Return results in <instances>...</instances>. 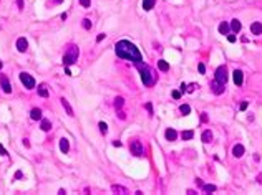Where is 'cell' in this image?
<instances>
[{
  "label": "cell",
  "instance_id": "cell-1",
  "mask_svg": "<svg viewBox=\"0 0 262 195\" xmlns=\"http://www.w3.org/2000/svg\"><path fill=\"white\" fill-rule=\"evenodd\" d=\"M115 51H116V55H118L119 58H125V60L134 61V63L143 61V56H141L140 50H138L131 42H128V40H121V42L116 43Z\"/></svg>",
  "mask_w": 262,
  "mask_h": 195
},
{
  "label": "cell",
  "instance_id": "cell-2",
  "mask_svg": "<svg viewBox=\"0 0 262 195\" xmlns=\"http://www.w3.org/2000/svg\"><path fill=\"white\" fill-rule=\"evenodd\" d=\"M138 68V71H140V75H141V79H143L144 86H153L156 83V73L153 70H151L148 65H144L143 61H138V63H134Z\"/></svg>",
  "mask_w": 262,
  "mask_h": 195
},
{
  "label": "cell",
  "instance_id": "cell-3",
  "mask_svg": "<svg viewBox=\"0 0 262 195\" xmlns=\"http://www.w3.org/2000/svg\"><path fill=\"white\" fill-rule=\"evenodd\" d=\"M78 46L76 45H70L68 46V50H66V53H65L63 56V65L65 66H70V65H73L76 60H78Z\"/></svg>",
  "mask_w": 262,
  "mask_h": 195
},
{
  "label": "cell",
  "instance_id": "cell-4",
  "mask_svg": "<svg viewBox=\"0 0 262 195\" xmlns=\"http://www.w3.org/2000/svg\"><path fill=\"white\" fill-rule=\"evenodd\" d=\"M129 149H131V154L136 157H141L144 154V147L141 144V141H138V139H133V141L129 142Z\"/></svg>",
  "mask_w": 262,
  "mask_h": 195
},
{
  "label": "cell",
  "instance_id": "cell-5",
  "mask_svg": "<svg viewBox=\"0 0 262 195\" xmlns=\"http://www.w3.org/2000/svg\"><path fill=\"white\" fill-rule=\"evenodd\" d=\"M20 81L25 85L27 89H33L35 88V79H33L28 73H20Z\"/></svg>",
  "mask_w": 262,
  "mask_h": 195
},
{
  "label": "cell",
  "instance_id": "cell-6",
  "mask_svg": "<svg viewBox=\"0 0 262 195\" xmlns=\"http://www.w3.org/2000/svg\"><path fill=\"white\" fill-rule=\"evenodd\" d=\"M227 70H226V66H219L217 70H216V79L219 83H222V85H226L227 83Z\"/></svg>",
  "mask_w": 262,
  "mask_h": 195
},
{
  "label": "cell",
  "instance_id": "cell-7",
  "mask_svg": "<svg viewBox=\"0 0 262 195\" xmlns=\"http://www.w3.org/2000/svg\"><path fill=\"white\" fill-rule=\"evenodd\" d=\"M211 89H212V93H214V94H222L226 88H224L222 83H219L217 79H214V81L211 83Z\"/></svg>",
  "mask_w": 262,
  "mask_h": 195
},
{
  "label": "cell",
  "instance_id": "cell-8",
  "mask_svg": "<svg viewBox=\"0 0 262 195\" xmlns=\"http://www.w3.org/2000/svg\"><path fill=\"white\" fill-rule=\"evenodd\" d=\"M232 78H234V83H236L237 86H241L242 81H244V73H242L241 70H236L232 73Z\"/></svg>",
  "mask_w": 262,
  "mask_h": 195
},
{
  "label": "cell",
  "instance_id": "cell-9",
  "mask_svg": "<svg viewBox=\"0 0 262 195\" xmlns=\"http://www.w3.org/2000/svg\"><path fill=\"white\" fill-rule=\"evenodd\" d=\"M27 48H28V42H27L25 38H18L17 40V50L20 51V53H25Z\"/></svg>",
  "mask_w": 262,
  "mask_h": 195
},
{
  "label": "cell",
  "instance_id": "cell-10",
  "mask_svg": "<svg viewBox=\"0 0 262 195\" xmlns=\"http://www.w3.org/2000/svg\"><path fill=\"white\" fill-rule=\"evenodd\" d=\"M232 156L234 157H242L244 156V145L242 144H236L232 147Z\"/></svg>",
  "mask_w": 262,
  "mask_h": 195
},
{
  "label": "cell",
  "instance_id": "cell-11",
  "mask_svg": "<svg viewBox=\"0 0 262 195\" xmlns=\"http://www.w3.org/2000/svg\"><path fill=\"white\" fill-rule=\"evenodd\" d=\"M251 33L252 35H261L262 33V23L261 22H254L251 25Z\"/></svg>",
  "mask_w": 262,
  "mask_h": 195
},
{
  "label": "cell",
  "instance_id": "cell-12",
  "mask_svg": "<svg viewBox=\"0 0 262 195\" xmlns=\"http://www.w3.org/2000/svg\"><path fill=\"white\" fill-rule=\"evenodd\" d=\"M0 83H2V89H4L5 93H12V86H10V83H8L7 76H2V78H0Z\"/></svg>",
  "mask_w": 262,
  "mask_h": 195
},
{
  "label": "cell",
  "instance_id": "cell-13",
  "mask_svg": "<svg viewBox=\"0 0 262 195\" xmlns=\"http://www.w3.org/2000/svg\"><path fill=\"white\" fill-rule=\"evenodd\" d=\"M60 151L63 154H68V151H70V142H68V139H60Z\"/></svg>",
  "mask_w": 262,
  "mask_h": 195
},
{
  "label": "cell",
  "instance_id": "cell-14",
  "mask_svg": "<svg viewBox=\"0 0 262 195\" xmlns=\"http://www.w3.org/2000/svg\"><path fill=\"white\" fill-rule=\"evenodd\" d=\"M60 101H61V106H63V108H65V111H66V114H68V116H75V114H73V108L70 106L68 101L65 99V98H61Z\"/></svg>",
  "mask_w": 262,
  "mask_h": 195
},
{
  "label": "cell",
  "instance_id": "cell-15",
  "mask_svg": "<svg viewBox=\"0 0 262 195\" xmlns=\"http://www.w3.org/2000/svg\"><path fill=\"white\" fill-rule=\"evenodd\" d=\"M164 136H166V139H168V141H176V137H178V132L174 131V129H166Z\"/></svg>",
  "mask_w": 262,
  "mask_h": 195
},
{
  "label": "cell",
  "instance_id": "cell-16",
  "mask_svg": "<svg viewBox=\"0 0 262 195\" xmlns=\"http://www.w3.org/2000/svg\"><path fill=\"white\" fill-rule=\"evenodd\" d=\"M30 117H32L33 121L42 119V111H40L38 108H33V109H32V113H30Z\"/></svg>",
  "mask_w": 262,
  "mask_h": 195
},
{
  "label": "cell",
  "instance_id": "cell-17",
  "mask_svg": "<svg viewBox=\"0 0 262 195\" xmlns=\"http://www.w3.org/2000/svg\"><path fill=\"white\" fill-rule=\"evenodd\" d=\"M241 22H239V20H237V18H234V20L232 22H231V28H232V32H241Z\"/></svg>",
  "mask_w": 262,
  "mask_h": 195
},
{
  "label": "cell",
  "instance_id": "cell-18",
  "mask_svg": "<svg viewBox=\"0 0 262 195\" xmlns=\"http://www.w3.org/2000/svg\"><path fill=\"white\" fill-rule=\"evenodd\" d=\"M155 4L156 0H143V8L144 10H151V8H155Z\"/></svg>",
  "mask_w": 262,
  "mask_h": 195
},
{
  "label": "cell",
  "instance_id": "cell-19",
  "mask_svg": "<svg viewBox=\"0 0 262 195\" xmlns=\"http://www.w3.org/2000/svg\"><path fill=\"white\" fill-rule=\"evenodd\" d=\"M38 96H42V98H48L47 85H40V86H38Z\"/></svg>",
  "mask_w": 262,
  "mask_h": 195
},
{
  "label": "cell",
  "instance_id": "cell-20",
  "mask_svg": "<svg viewBox=\"0 0 262 195\" xmlns=\"http://www.w3.org/2000/svg\"><path fill=\"white\" fill-rule=\"evenodd\" d=\"M212 141V132L211 131H209V129H208V131H204V132H202V142H206V144H209V142H211Z\"/></svg>",
  "mask_w": 262,
  "mask_h": 195
},
{
  "label": "cell",
  "instance_id": "cell-21",
  "mask_svg": "<svg viewBox=\"0 0 262 195\" xmlns=\"http://www.w3.org/2000/svg\"><path fill=\"white\" fill-rule=\"evenodd\" d=\"M111 190L113 192H116V194H128V188H125V187H121V185H111Z\"/></svg>",
  "mask_w": 262,
  "mask_h": 195
},
{
  "label": "cell",
  "instance_id": "cell-22",
  "mask_svg": "<svg viewBox=\"0 0 262 195\" xmlns=\"http://www.w3.org/2000/svg\"><path fill=\"white\" fill-rule=\"evenodd\" d=\"M229 28H231V25L229 23H226V22H222L219 25V33H222V35H227V32H229Z\"/></svg>",
  "mask_w": 262,
  "mask_h": 195
},
{
  "label": "cell",
  "instance_id": "cell-23",
  "mask_svg": "<svg viewBox=\"0 0 262 195\" xmlns=\"http://www.w3.org/2000/svg\"><path fill=\"white\" fill-rule=\"evenodd\" d=\"M40 128H42V131H50L52 129V122L48 119H42V124H40Z\"/></svg>",
  "mask_w": 262,
  "mask_h": 195
},
{
  "label": "cell",
  "instance_id": "cell-24",
  "mask_svg": "<svg viewBox=\"0 0 262 195\" xmlns=\"http://www.w3.org/2000/svg\"><path fill=\"white\" fill-rule=\"evenodd\" d=\"M158 68L161 71H168L169 70V65H168V61H164V60H159L158 61Z\"/></svg>",
  "mask_w": 262,
  "mask_h": 195
},
{
  "label": "cell",
  "instance_id": "cell-25",
  "mask_svg": "<svg viewBox=\"0 0 262 195\" xmlns=\"http://www.w3.org/2000/svg\"><path fill=\"white\" fill-rule=\"evenodd\" d=\"M181 137H183V141H189V139L194 137V132H193V131H183Z\"/></svg>",
  "mask_w": 262,
  "mask_h": 195
},
{
  "label": "cell",
  "instance_id": "cell-26",
  "mask_svg": "<svg viewBox=\"0 0 262 195\" xmlns=\"http://www.w3.org/2000/svg\"><path fill=\"white\" fill-rule=\"evenodd\" d=\"M123 104H125V99H123L121 96H118V98L115 99V108H116V109H121Z\"/></svg>",
  "mask_w": 262,
  "mask_h": 195
},
{
  "label": "cell",
  "instance_id": "cell-27",
  "mask_svg": "<svg viewBox=\"0 0 262 195\" xmlns=\"http://www.w3.org/2000/svg\"><path fill=\"white\" fill-rule=\"evenodd\" d=\"M202 190H204V192H208V194H211V192H216V185H212V184L202 185Z\"/></svg>",
  "mask_w": 262,
  "mask_h": 195
},
{
  "label": "cell",
  "instance_id": "cell-28",
  "mask_svg": "<svg viewBox=\"0 0 262 195\" xmlns=\"http://www.w3.org/2000/svg\"><path fill=\"white\" fill-rule=\"evenodd\" d=\"M91 27H93L91 25V22L88 20V18H85V20H83V28L85 30H91Z\"/></svg>",
  "mask_w": 262,
  "mask_h": 195
},
{
  "label": "cell",
  "instance_id": "cell-29",
  "mask_svg": "<svg viewBox=\"0 0 262 195\" xmlns=\"http://www.w3.org/2000/svg\"><path fill=\"white\" fill-rule=\"evenodd\" d=\"M179 111H181L183 114H189V113H191V108L187 106V104H183V106L179 108Z\"/></svg>",
  "mask_w": 262,
  "mask_h": 195
},
{
  "label": "cell",
  "instance_id": "cell-30",
  "mask_svg": "<svg viewBox=\"0 0 262 195\" xmlns=\"http://www.w3.org/2000/svg\"><path fill=\"white\" fill-rule=\"evenodd\" d=\"M98 126H100V131H101V134H106V131H108V126L105 124V122H100V124H98Z\"/></svg>",
  "mask_w": 262,
  "mask_h": 195
},
{
  "label": "cell",
  "instance_id": "cell-31",
  "mask_svg": "<svg viewBox=\"0 0 262 195\" xmlns=\"http://www.w3.org/2000/svg\"><path fill=\"white\" fill-rule=\"evenodd\" d=\"M80 4H81L83 7H90V5H91V0H80Z\"/></svg>",
  "mask_w": 262,
  "mask_h": 195
},
{
  "label": "cell",
  "instance_id": "cell-32",
  "mask_svg": "<svg viewBox=\"0 0 262 195\" xmlns=\"http://www.w3.org/2000/svg\"><path fill=\"white\" fill-rule=\"evenodd\" d=\"M198 68H199V73H201V75H204V73H206V66H204V65H202V63L199 65Z\"/></svg>",
  "mask_w": 262,
  "mask_h": 195
},
{
  "label": "cell",
  "instance_id": "cell-33",
  "mask_svg": "<svg viewBox=\"0 0 262 195\" xmlns=\"http://www.w3.org/2000/svg\"><path fill=\"white\" fill-rule=\"evenodd\" d=\"M172 98H174V99H179V98H181V93H179V91H172Z\"/></svg>",
  "mask_w": 262,
  "mask_h": 195
},
{
  "label": "cell",
  "instance_id": "cell-34",
  "mask_svg": "<svg viewBox=\"0 0 262 195\" xmlns=\"http://www.w3.org/2000/svg\"><path fill=\"white\" fill-rule=\"evenodd\" d=\"M146 109H148V113H149V114H153V106H151V103L146 104Z\"/></svg>",
  "mask_w": 262,
  "mask_h": 195
},
{
  "label": "cell",
  "instance_id": "cell-35",
  "mask_svg": "<svg viewBox=\"0 0 262 195\" xmlns=\"http://www.w3.org/2000/svg\"><path fill=\"white\" fill-rule=\"evenodd\" d=\"M17 5H18L20 10H23V0H17Z\"/></svg>",
  "mask_w": 262,
  "mask_h": 195
},
{
  "label": "cell",
  "instance_id": "cell-36",
  "mask_svg": "<svg viewBox=\"0 0 262 195\" xmlns=\"http://www.w3.org/2000/svg\"><path fill=\"white\" fill-rule=\"evenodd\" d=\"M227 40H229L231 43H234V42H236V35H229V36H227Z\"/></svg>",
  "mask_w": 262,
  "mask_h": 195
},
{
  "label": "cell",
  "instance_id": "cell-37",
  "mask_svg": "<svg viewBox=\"0 0 262 195\" xmlns=\"http://www.w3.org/2000/svg\"><path fill=\"white\" fill-rule=\"evenodd\" d=\"M105 36H106V35H105V33H100V35L96 36V42H101V40H103Z\"/></svg>",
  "mask_w": 262,
  "mask_h": 195
},
{
  "label": "cell",
  "instance_id": "cell-38",
  "mask_svg": "<svg viewBox=\"0 0 262 195\" xmlns=\"http://www.w3.org/2000/svg\"><path fill=\"white\" fill-rule=\"evenodd\" d=\"M0 152H2V156H7V151H5L4 145H0Z\"/></svg>",
  "mask_w": 262,
  "mask_h": 195
},
{
  "label": "cell",
  "instance_id": "cell-39",
  "mask_svg": "<svg viewBox=\"0 0 262 195\" xmlns=\"http://www.w3.org/2000/svg\"><path fill=\"white\" fill-rule=\"evenodd\" d=\"M118 114H119V119H126V114H125V113H123V111H119V113H118Z\"/></svg>",
  "mask_w": 262,
  "mask_h": 195
},
{
  "label": "cell",
  "instance_id": "cell-40",
  "mask_svg": "<svg viewBox=\"0 0 262 195\" xmlns=\"http://www.w3.org/2000/svg\"><path fill=\"white\" fill-rule=\"evenodd\" d=\"M244 109H247V103H246V101L241 104V111H244Z\"/></svg>",
  "mask_w": 262,
  "mask_h": 195
},
{
  "label": "cell",
  "instance_id": "cell-41",
  "mask_svg": "<svg viewBox=\"0 0 262 195\" xmlns=\"http://www.w3.org/2000/svg\"><path fill=\"white\" fill-rule=\"evenodd\" d=\"M23 145H25V147H30V142H28V139H23Z\"/></svg>",
  "mask_w": 262,
  "mask_h": 195
},
{
  "label": "cell",
  "instance_id": "cell-42",
  "mask_svg": "<svg viewBox=\"0 0 262 195\" xmlns=\"http://www.w3.org/2000/svg\"><path fill=\"white\" fill-rule=\"evenodd\" d=\"M196 184H198L199 187H202V185H204V184H202V180H201V179H196Z\"/></svg>",
  "mask_w": 262,
  "mask_h": 195
},
{
  "label": "cell",
  "instance_id": "cell-43",
  "mask_svg": "<svg viewBox=\"0 0 262 195\" xmlns=\"http://www.w3.org/2000/svg\"><path fill=\"white\" fill-rule=\"evenodd\" d=\"M113 145H115V147H119V145H121V142H119V141H115V142H113Z\"/></svg>",
  "mask_w": 262,
  "mask_h": 195
},
{
  "label": "cell",
  "instance_id": "cell-44",
  "mask_svg": "<svg viewBox=\"0 0 262 195\" xmlns=\"http://www.w3.org/2000/svg\"><path fill=\"white\" fill-rule=\"evenodd\" d=\"M15 177H17V179H22V172H20V170H18L17 174H15Z\"/></svg>",
  "mask_w": 262,
  "mask_h": 195
},
{
  "label": "cell",
  "instance_id": "cell-45",
  "mask_svg": "<svg viewBox=\"0 0 262 195\" xmlns=\"http://www.w3.org/2000/svg\"><path fill=\"white\" fill-rule=\"evenodd\" d=\"M61 0H53V4H60Z\"/></svg>",
  "mask_w": 262,
  "mask_h": 195
},
{
  "label": "cell",
  "instance_id": "cell-46",
  "mask_svg": "<svg viewBox=\"0 0 262 195\" xmlns=\"http://www.w3.org/2000/svg\"><path fill=\"white\" fill-rule=\"evenodd\" d=\"M0 68H2V61H0Z\"/></svg>",
  "mask_w": 262,
  "mask_h": 195
}]
</instances>
